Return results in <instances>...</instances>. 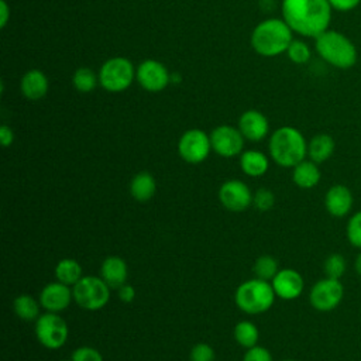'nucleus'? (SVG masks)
<instances>
[{
  "label": "nucleus",
  "instance_id": "f257e3e1",
  "mask_svg": "<svg viewBox=\"0 0 361 361\" xmlns=\"http://www.w3.org/2000/svg\"><path fill=\"white\" fill-rule=\"evenodd\" d=\"M331 11L329 0H281L282 18L295 34L306 38L329 30Z\"/></svg>",
  "mask_w": 361,
  "mask_h": 361
},
{
  "label": "nucleus",
  "instance_id": "f03ea898",
  "mask_svg": "<svg viewBox=\"0 0 361 361\" xmlns=\"http://www.w3.org/2000/svg\"><path fill=\"white\" fill-rule=\"evenodd\" d=\"M293 41V31L281 17H268L259 21L251 31L250 44L255 54L274 58L285 54Z\"/></svg>",
  "mask_w": 361,
  "mask_h": 361
},
{
  "label": "nucleus",
  "instance_id": "7ed1b4c3",
  "mask_svg": "<svg viewBox=\"0 0 361 361\" xmlns=\"http://www.w3.org/2000/svg\"><path fill=\"white\" fill-rule=\"evenodd\" d=\"M268 151L276 165L282 168H293L300 161L306 159L307 141L298 128L282 126L271 134Z\"/></svg>",
  "mask_w": 361,
  "mask_h": 361
},
{
  "label": "nucleus",
  "instance_id": "20e7f679",
  "mask_svg": "<svg viewBox=\"0 0 361 361\" xmlns=\"http://www.w3.org/2000/svg\"><path fill=\"white\" fill-rule=\"evenodd\" d=\"M317 55L337 69H350L357 62V48L353 41L340 31L326 30L314 38Z\"/></svg>",
  "mask_w": 361,
  "mask_h": 361
},
{
  "label": "nucleus",
  "instance_id": "39448f33",
  "mask_svg": "<svg viewBox=\"0 0 361 361\" xmlns=\"http://www.w3.org/2000/svg\"><path fill=\"white\" fill-rule=\"evenodd\" d=\"M275 296L271 282L254 278L238 285L234 293V300L244 313L261 314L272 307Z\"/></svg>",
  "mask_w": 361,
  "mask_h": 361
},
{
  "label": "nucleus",
  "instance_id": "423d86ee",
  "mask_svg": "<svg viewBox=\"0 0 361 361\" xmlns=\"http://www.w3.org/2000/svg\"><path fill=\"white\" fill-rule=\"evenodd\" d=\"M99 86L107 93H121L135 80V66L126 56L106 59L97 71Z\"/></svg>",
  "mask_w": 361,
  "mask_h": 361
},
{
  "label": "nucleus",
  "instance_id": "0eeeda50",
  "mask_svg": "<svg viewBox=\"0 0 361 361\" xmlns=\"http://www.w3.org/2000/svg\"><path fill=\"white\" fill-rule=\"evenodd\" d=\"M110 289L111 288L100 276H82L72 286L73 300L82 309L94 312L107 305L110 299Z\"/></svg>",
  "mask_w": 361,
  "mask_h": 361
},
{
  "label": "nucleus",
  "instance_id": "6e6552de",
  "mask_svg": "<svg viewBox=\"0 0 361 361\" xmlns=\"http://www.w3.org/2000/svg\"><path fill=\"white\" fill-rule=\"evenodd\" d=\"M35 337L48 350H58L65 345L69 337V327L59 313L45 312L35 320Z\"/></svg>",
  "mask_w": 361,
  "mask_h": 361
},
{
  "label": "nucleus",
  "instance_id": "1a4fd4ad",
  "mask_svg": "<svg viewBox=\"0 0 361 361\" xmlns=\"http://www.w3.org/2000/svg\"><path fill=\"white\" fill-rule=\"evenodd\" d=\"M210 151H213L210 134L200 128L186 130L178 140V154L188 164H202L207 159Z\"/></svg>",
  "mask_w": 361,
  "mask_h": 361
},
{
  "label": "nucleus",
  "instance_id": "9d476101",
  "mask_svg": "<svg viewBox=\"0 0 361 361\" xmlns=\"http://www.w3.org/2000/svg\"><path fill=\"white\" fill-rule=\"evenodd\" d=\"M135 80L148 93H159L171 83V72L158 59H144L135 68Z\"/></svg>",
  "mask_w": 361,
  "mask_h": 361
},
{
  "label": "nucleus",
  "instance_id": "9b49d317",
  "mask_svg": "<svg viewBox=\"0 0 361 361\" xmlns=\"http://www.w3.org/2000/svg\"><path fill=\"white\" fill-rule=\"evenodd\" d=\"M344 298V286L340 279L323 278L317 281L310 292L309 302L313 309L319 312H331L334 310Z\"/></svg>",
  "mask_w": 361,
  "mask_h": 361
},
{
  "label": "nucleus",
  "instance_id": "f8f14e48",
  "mask_svg": "<svg viewBox=\"0 0 361 361\" xmlns=\"http://www.w3.org/2000/svg\"><path fill=\"white\" fill-rule=\"evenodd\" d=\"M245 138L238 127L230 124H220L210 133L212 149L223 158H233L243 152Z\"/></svg>",
  "mask_w": 361,
  "mask_h": 361
},
{
  "label": "nucleus",
  "instance_id": "ddd939ff",
  "mask_svg": "<svg viewBox=\"0 0 361 361\" xmlns=\"http://www.w3.org/2000/svg\"><path fill=\"white\" fill-rule=\"evenodd\" d=\"M219 199L224 209L230 212H244L252 204V193L245 182L240 179L226 180L219 189Z\"/></svg>",
  "mask_w": 361,
  "mask_h": 361
},
{
  "label": "nucleus",
  "instance_id": "4468645a",
  "mask_svg": "<svg viewBox=\"0 0 361 361\" xmlns=\"http://www.w3.org/2000/svg\"><path fill=\"white\" fill-rule=\"evenodd\" d=\"M237 127L243 137L251 142L262 141L269 134V121L267 116L257 109L243 111L238 117Z\"/></svg>",
  "mask_w": 361,
  "mask_h": 361
},
{
  "label": "nucleus",
  "instance_id": "2eb2a0df",
  "mask_svg": "<svg viewBox=\"0 0 361 361\" xmlns=\"http://www.w3.org/2000/svg\"><path fill=\"white\" fill-rule=\"evenodd\" d=\"M274 292L278 298L283 300H292L302 295L305 288L303 276L292 268L279 269L278 274L271 281Z\"/></svg>",
  "mask_w": 361,
  "mask_h": 361
},
{
  "label": "nucleus",
  "instance_id": "dca6fc26",
  "mask_svg": "<svg viewBox=\"0 0 361 361\" xmlns=\"http://www.w3.org/2000/svg\"><path fill=\"white\" fill-rule=\"evenodd\" d=\"M72 300H73L72 289L59 281L45 285L39 293L41 307H44L47 312L59 313L65 310Z\"/></svg>",
  "mask_w": 361,
  "mask_h": 361
},
{
  "label": "nucleus",
  "instance_id": "f3484780",
  "mask_svg": "<svg viewBox=\"0 0 361 361\" xmlns=\"http://www.w3.org/2000/svg\"><path fill=\"white\" fill-rule=\"evenodd\" d=\"M353 203L354 199L351 190L341 183L330 186L324 195V207L333 217L347 216L353 209Z\"/></svg>",
  "mask_w": 361,
  "mask_h": 361
},
{
  "label": "nucleus",
  "instance_id": "a211bd4d",
  "mask_svg": "<svg viewBox=\"0 0 361 361\" xmlns=\"http://www.w3.org/2000/svg\"><path fill=\"white\" fill-rule=\"evenodd\" d=\"M49 89L48 76L38 68L28 69L20 79V92L21 94L31 100L37 102L47 96Z\"/></svg>",
  "mask_w": 361,
  "mask_h": 361
},
{
  "label": "nucleus",
  "instance_id": "6ab92c4d",
  "mask_svg": "<svg viewBox=\"0 0 361 361\" xmlns=\"http://www.w3.org/2000/svg\"><path fill=\"white\" fill-rule=\"evenodd\" d=\"M128 275V268L126 261L121 257L110 255L104 258L100 267V278L114 289H118L126 283Z\"/></svg>",
  "mask_w": 361,
  "mask_h": 361
},
{
  "label": "nucleus",
  "instance_id": "aec40b11",
  "mask_svg": "<svg viewBox=\"0 0 361 361\" xmlns=\"http://www.w3.org/2000/svg\"><path fill=\"white\" fill-rule=\"evenodd\" d=\"M322 179V172L319 164L312 159H303L293 166L292 180L300 189H312Z\"/></svg>",
  "mask_w": 361,
  "mask_h": 361
},
{
  "label": "nucleus",
  "instance_id": "412c9836",
  "mask_svg": "<svg viewBox=\"0 0 361 361\" xmlns=\"http://www.w3.org/2000/svg\"><path fill=\"white\" fill-rule=\"evenodd\" d=\"M240 166L245 175L258 178L267 173L269 168V159L264 152L258 149H245L240 154Z\"/></svg>",
  "mask_w": 361,
  "mask_h": 361
},
{
  "label": "nucleus",
  "instance_id": "4be33fe9",
  "mask_svg": "<svg viewBox=\"0 0 361 361\" xmlns=\"http://www.w3.org/2000/svg\"><path fill=\"white\" fill-rule=\"evenodd\" d=\"M336 148V142L330 134L320 133L310 138L307 142V157L316 164H322L327 161Z\"/></svg>",
  "mask_w": 361,
  "mask_h": 361
},
{
  "label": "nucleus",
  "instance_id": "5701e85b",
  "mask_svg": "<svg viewBox=\"0 0 361 361\" xmlns=\"http://www.w3.org/2000/svg\"><path fill=\"white\" fill-rule=\"evenodd\" d=\"M157 192V180L149 172H138L130 182V193L138 202H148Z\"/></svg>",
  "mask_w": 361,
  "mask_h": 361
},
{
  "label": "nucleus",
  "instance_id": "b1692460",
  "mask_svg": "<svg viewBox=\"0 0 361 361\" xmlns=\"http://www.w3.org/2000/svg\"><path fill=\"white\" fill-rule=\"evenodd\" d=\"M55 276L56 281L73 286L82 278V267L76 259L63 258L55 267Z\"/></svg>",
  "mask_w": 361,
  "mask_h": 361
},
{
  "label": "nucleus",
  "instance_id": "393cba45",
  "mask_svg": "<svg viewBox=\"0 0 361 361\" xmlns=\"http://www.w3.org/2000/svg\"><path fill=\"white\" fill-rule=\"evenodd\" d=\"M72 86L79 93H90L99 86V75L87 66H79L72 73Z\"/></svg>",
  "mask_w": 361,
  "mask_h": 361
},
{
  "label": "nucleus",
  "instance_id": "a878e982",
  "mask_svg": "<svg viewBox=\"0 0 361 361\" xmlns=\"http://www.w3.org/2000/svg\"><path fill=\"white\" fill-rule=\"evenodd\" d=\"M39 300L37 302L31 295H18L13 300V309L17 317L25 322L37 320L39 317Z\"/></svg>",
  "mask_w": 361,
  "mask_h": 361
},
{
  "label": "nucleus",
  "instance_id": "bb28decb",
  "mask_svg": "<svg viewBox=\"0 0 361 361\" xmlns=\"http://www.w3.org/2000/svg\"><path fill=\"white\" fill-rule=\"evenodd\" d=\"M234 338L241 347L248 350L257 345L259 340V330L254 323L248 320H241L234 327Z\"/></svg>",
  "mask_w": 361,
  "mask_h": 361
},
{
  "label": "nucleus",
  "instance_id": "cd10ccee",
  "mask_svg": "<svg viewBox=\"0 0 361 361\" xmlns=\"http://www.w3.org/2000/svg\"><path fill=\"white\" fill-rule=\"evenodd\" d=\"M252 271L255 274V278L264 279V281H272L274 276L278 274V261L271 255H261L255 259Z\"/></svg>",
  "mask_w": 361,
  "mask_h": 361
},
{
  "label": "nucleus",
  "instance_id": "c85d7f7f",
  "mask_svg": "<svg viewBox=\"0 0 361 361\" xmlns=\"http://www.w3.org/2000/svg\"><path fill=\"white\" fill-rule=\"evenodd\" d=\"M288 59L296 65H303L306 62H309L310 56H312V51L310 47L302 41V39H295L290 42V45L288 47L286 52Z\"/></svg>",
  "mask_w": 361,
  "mask_h": 361
},
{
  "label": "nucleus",
  "instance_id": "c756f323",
  "mask_svg": "<svg viewBox=\"0 0 361 361\" xmlns=\"http://www.w3.org/2000/svg\"><path fill=\"white\" fill-rule=\"evenodd\" d=\"M347 269V262L341 254H330L323 264V271L327 278L340 279Z\"/></svg>",
  "mask_w": 361,
  "mask_h": 361
},
{
  "label": "nucleus",
  "instance_id": "7c9ffc66",
  "mask_svg": "<svg viewBox=\"0 0 361 361\" xmlns=\"http://www.w3.org/2000/svg\"><path fill=\"white\" fill-rule=\"evenodd\" d=\"M345 235L353 247L361 250V210L355 212L348 219L345 226Z\"/></svg>",
  "mask_w": 361,
  "mask_h": 361
},
{
  "label": "nucleus",
  "instance_id": "2f4dec72",
  "mask_svg": "<svg viewBox=\"0 0 361 361\" xmlns=\"http://www.w3.org/2000/svg\"><path fill=\"white\" fill-rule=\"evenodd\" d=\"M274 203H275V196L268 189H258L252 195V204L255 206V209H258L261 212L269 210L274 206Z\"/></svg>",
  "mask_w": 361,
  "mask_h": 361
},
{
  "label": "nucleus",
  "instance_id": "473e14b6",
  "mask_svg": "<svg viewBox=\"0 0 361 361\" xmlns=\"http://www.w3.org/2000/svg\"><path fill=\"white\" fill-rule=\"evenodd\" d=\"M71 361H103V355L99 350L93 347L82 345L72 353Z\"/></svg>",
  "mask_w": 361,
  "mask_h": 361
},
{
  "label": "nucleus",
  "instance_id": "72a5a7b5",
  "mask_svg": "<svg viewBox=\"0 0 361 361\" xmlns=\"http://www.w3.org/2000/svg\"><path fill=\"white\" fill-rule=\"evenodd\" d=\"M189 358H190V361H214L216 354H214V350L209 344L197 343L190 350Z\"/></svg>",
  "mask_w": 361,
  "mask_h": 361
},
{
  "label": "nucleus",
  "instance_id": "f704fd0d",
  "mask_svg": "<svg viewBox=\"0 0 361 361\" xmlns=\"http://www.w3.org/2000/svg\"><path fill=\"white\" fill-rule=\"evenodd\" d=\"M243 361H274V360H272V354L265 347L254 345L245 351Z\"/></svg>",
  "mask_w": 361,
  "mask_h": 361
},
{
  "label": "nucleus",
  "instance_id": "c9c22d12",
  "mask_svg": "<svg viewBox=\"0 0 361 361\" xmlns=\"http://www.w3.org/2000/svg\"><path fill=\"white\" fill-rule=\"evenodd\" d=\"M329 3L333 10L345 13L354 10L361 3V0H329Z\"/></svg>",
  "mask_w": 361,
  "mask_h": 361
},
{
  "label": "nucleus",
  "instance_id": "e433bc0d",
  "mask_svg": "<svg viewBox=\"0 0 361 361\" xmlns=\"http://www.w3.org/2000/svg\"><path fill=\"white\" fill-rule=\"evenodd\" d=\"M117 292H118L120 300L124 302V303H130V302H133L134 298H135V290H134V288H133L130 283H127V282H126L124 285H121V286L117 289Z\"/></svg>",
  "mask_w": 361,
  "mask_h": 361
},
{
  "label": "nucleus",
  "instance_id": "4c0bfd02",
  "mask_svg": "<svg viewBox=\"0 0 361 361\" xmlns=\"http://www.w3.org/2000/svg\"><path fill=\"white\" fill-rule=\"evenodd\" d=\"M14 141V131L7 124L0 127V142L3 147H10Z\"/></svg>",
  "mask_w": 361,
  "mask_h": 361
},
{
  "label": "nucleus",
  "instance_id": "58836bf2",
  "mask_svg": "<svg viewBox=\"0 0 361 361\" xmlns=\"http://www.w3.org/2000/svg\"><path fill=\"white\" fill-rule=\"evenodd\" d=\"M10 6L6 0H0V27L4 28L10 20Z\"/></svg>",
  "mask_w": 361,
  "mask_h": 361
},
{
  "label": "nucleus",
  "instance_id": "ea45409f",
  "mask_svg": "<svg viewBox=\"0 0 361 361\" xmlns=\"http://www.w3.org/2000/svg\"><path fill=\"white\" fill-rule=\"evenodd\" d=\"M354 269H355V272L358 274V276L361 278V252L355 257V261H354Z\"/></svg>",
  "mask_w": 361,
  "mask_h": 361
},
{
  "label": "nucleus",
  "instance_id": "a19ab883",
  "mask_svg": "<svg viewBox=\"0 0 361 361\" xmlns=\"http://www.w3.org/2000/svg\"><path fill=\"white\" fill-rule=\"evenodd\" d=\"M276 0H259V6L264 8H274Z\"/></svg>",
  "mask_w": 361,
  "mask_h": 361
},
{
  "label": "nucleus",
  "instance_id": "79ce46f5",
  "mask_svg": "<svg viewBox=\"0 0 361 361\" xmlns=\"http://www.w3.org/2000/svg\"><path fill=\"white\" fill-rule=\"evenodd\" d=\"M285 361H295V360H285Z\"/></svg>",
  "mask_w": 361,
  "mask_h": 361
}]
</instances>
